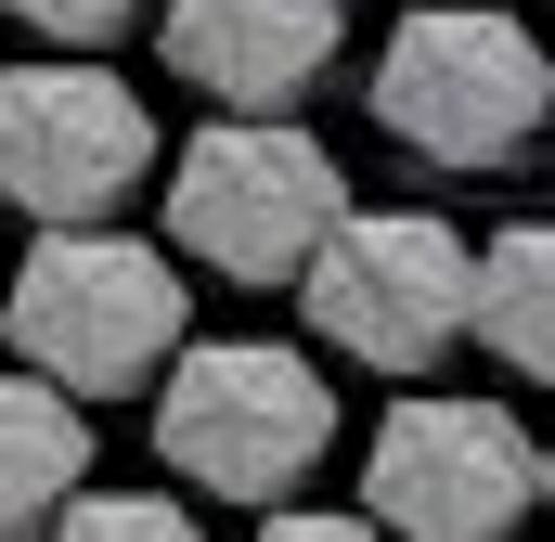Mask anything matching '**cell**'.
<instances>
[{
  "instance_id": "6da1fadb",
  "label": "cell",
  "mask_w": 555,
  "mask_h": 542,
  "mask_svg": "<svg viewBox=\"0 0 555 542\" xmlns=\"http://www.w3.org/2000/svg\"><path fill=\"white\" fill-rule=\"evenodd\" d=\"M362 104H375V130L401 142V155L452 168V181H504L555 130V52L517 13H491V0H414L375 39Z\"/></svg>"
},
{
  "instance_id": "7a4b0ae2",
  "label": "cell",
  "mask_w": 555,
  "mask_h": 542,
  "mask_svg": "<svg viewBox=\"0 0 555 542\" xmlns=\"http://www.w3.org/2000/svg\"><path fill=\"white\" fill-rule=\"evenodd\" d=\"M0 336H13V375L65 401H130L168 388V362L194 349V284L142 233H39L26 271L0 284Z\"/></svg>"
},
{
  "instance_id": "3957f363",
  "label": "cell",
  "mask_w": 555,
  "mask_h": 542,
  "mask_svg": "<svg viewBox=\"0 0 555 542\" xmlns=\"http://www.w3.org/2000/svg\"><path fill=\"white\" fill-rule=\"evenodd\" d=\"M155 465L181 491L284 517L336 465V388H323V362L284 349V336H194L168 362V388H155Z\"/></svg>"
},
{
  "instance_id": "277c9868",
  "label": "cell",
  "mask_w": 555,
  "mask_h": 542,
  "mask_svg": "<svg viewBox=\"0 0 555 542\" xmlns=\"http://www.w3.org/2000/svg\"><path fill=\"white\" fill-rule=\"evenodd\" d=\"M168 259L220 271V284H310V259L362 220L349 168L297 117H207V130L168 155Z\"/></svg>"
},
{
  "instance_id": "5b68a950",
  "label": "cell",
  "mask_w": 555,
  "mask_h": 542,
  "mask_svg": "<svg viewBox=\"0 0 555 542\" xmlns=\"http://www.w3.org/2000/svg\"><path fill=\"white\" fill-rule=\"evenodd\" d=\"M543 504V439L491 388H414L362 439V517L388 542H517Z\"/></svg>"
},
{
  "instance_id": "8992f818",
  "label": "cell",
  "mask_w": 555,
  "mask_h": 542,
  "mask_svg": "<svg viewBox=\"0 0 555 542\" xmlns=\"http://www.w3.org/2000/svg\"><path fill=\"white\" fill-rule=\"evenodd\" d=\"M310 336L362 375H439L452 336H478V246L439 220V207H362L310 284H297Z\"/></svg>"
},
{
  "instance_id": "52a82bcc",
  "label": "cell",
  "mask_w": 555,
  "mask_h": 542,
  "mask_svg": "<svg viewBox=\"0 0 555 542\" xmlns=\"http://www.w3.org/2000/svg\"><path fill=\"white\" fill-rule=\"evenodd\" d=\"M155 168H168L155 104L117 65H13L0 78V207L26 233H117V207Z\"/></svg>"
},
{
  "instance_id": "ba28073f",
  "label": "cell",
  "mask_w": 555,
  "mask_h": 542,
  "mask_svg": "<svg viewBox=\"0 0 555 542\" xmlns=\"http://www.w3.org/2000/svg\"><path fill=\"white\" fill-rule=\"evenodd\" d=\"M155 52L207 91V117H297L349 52V0H168Z\"/></svg>"
},
{
  "instance_id": "9c48e42d",
  "label": "cell",
  "mask_w": 555,
  "mask_h": 542,
  "mask_svg": "<svg viewBox=\"0 0 555 542\" xmlns=\"http://www.w3.org/2000/svg\"><path fill=\"white\" fill-rule=\"evenodd\" d=\"M91 478V413L39 375H0V542H52Z\"/></svg>"
},
{
  "instance_id": "30bf717a",
  "label": "cell",
  "mask_w": 555,
  "mask_h": 542,
  "mask_svg": "<svg viewBox=\"0 0 555 542\" xmlns=\"http://www.w3.org/2000/svg\"><path fill=\"white\" fill-rule=\"evenodd\" d=\"M478 349L504 375L555 388V220H504L478 246Z\"/></svg>"
},
{
  "instance_id": "8fae6325",
  "label": "cell",
  "mask_w": 555,
  "mask_h": 542,
  "mask_svg": "<svg viewBox=\"0 0 555 542\" xmlns=\"http://www.w3.org/2000/svg\"><path fill=\"white\" fill-rule=\"evenodd\" d=\"M52 542H207V530H194L181 491H78Z\"/></svg>"
},
{
  "instance_id": "7c38bea8",
  "label": "cell",
  "mask_w": 555,
  "mask_h": 542,
  "mask_svg": "<svg viewBox=\"0 0 555 542\" xmlns=\"http://www.w3.org/2000/svg\"><path fill=\"white\" fill-rule=\"evenodd\" d=\"M13 26H39V39H65V65H91V39H117L130 13H168V0H0Z\"/></svg>"
},
{
  "instance_id": "4fadbf2b",
  "label": "cell",
  "mask_w": 555,
  "mask_h": 542,
  "mask_svg": "<svg viewBox=\"0 0 555 542\" xmlns=\"http://www.w3.org/2000/svg\"><path fill=\"white\" fill-rule=\"evenodd\" d=\"M259 542H388L362 504H284V517H259Z\"/></svg>"
},
{
  "instance_id": "5bb4252c",
  "label": "cell",
  "mask_w": 555,
  "mask_h": 542,
  "mask_svg": "<svg viewBox=\"0 0 555 542\" xmlns=\"http://www.w3.org/2000/svg\"><path fill=\"white\" fill-rule=\"evenodd\" d=\"M543 504H555V439H543Z\"/></svg>"
}]
</instances>
